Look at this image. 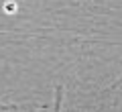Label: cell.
Segmentation results:
<instances>
[{"instance_id": "6da1fadb", "label": "cell", "mask_w": 122, "mask_h": 112, "mask_svg": "<svg viewBox=\"0 0 122 112\" xmlns=\"http://www.w3.org/2000/svg\"><path fill=\"white\" fill-rule=\"evenodd\" d=\"M2 108H4V106H0V110H2Z\"/></svg>"}]
</instances>
